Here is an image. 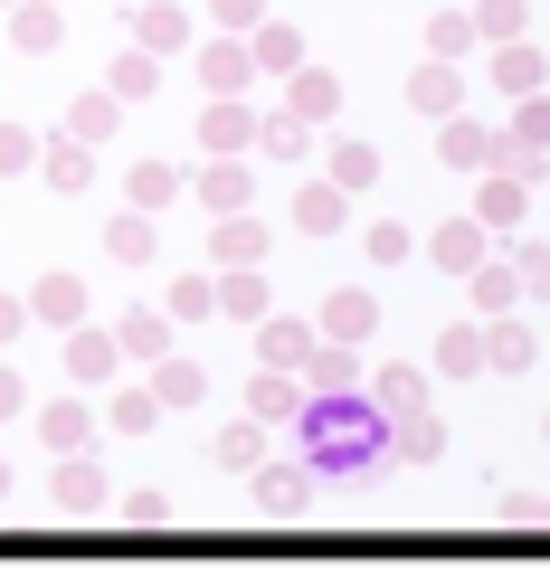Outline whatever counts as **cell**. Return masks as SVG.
<instances>
[{
	"mask_svg": "<svg viewBox=\"0 0 550 568\" xmlns=\"http://www.w3.org/2000/svg\"><path fill=\"white\" fill-rule=\"evenodd\" d=\"M294 58H304V39H294V29H257V67H276V77H286Z\"/></svg>",
	"mask_w": 550,
	"mask_h": 568,
	"instance_id": "8",
	"label": "cell"
},
{
	"mask_svg": "<svg viewBox=\"0 0 550 568\" xmlns=\"http://www.w3.org/2000/svg\"><path fill=\"white\" fill-rule=\"evenodd\" d=\"M162 342H171V323H162V313H133V323H123V351H143V361H152Z\"/></svg>",
	"mask_w": 550,
	"mask_h": 568,
	"instance_id": "12",
	"label": "cell"
},
{
	"mask_svg": "<svg viewBox=\"0 0 550 568\" xmlns=\"http://www.w3.org/2000/svg\"><path fill=\"white\" fill-rule=\"evenodd\" d=\"M408 95H418V104H428V114H447V104H456V77H447V67H428V77H418V85H408Z\"/></svg>",
	"mask_w": 550,
	"mask_h": 568,
	"instance_id": "14",
	"label": "cell"
},
{
	"mask_svg": "<svg viewBox=\"0 0 550 568\" xmlns=\"http://www.w3.org/2000/svg\"><path fill=\"white\" fill-rule=\"evenodd\" d=\"M67 503H77V511L96 503V474H86V465H77V474H58V511H67Z\"/></svg>",
	"mask_w": 550,
	"mask_h": 568,
	"instance_id": "23",
	"label": "cell"
},
{
	"mask_svg": "<svg viewBox=\"0 0 550 568\" xmlns=\"http://www.w3.org/2000/svg\"><path fill=\"white\" fill-rule=\"evenodd\" d=\"M247 133H257V123H247L228 95H209V123H200V142H209V152H247Z\"/></svg>",
	"mask_w": 550,
	"mask_h": 568,
	"instance_id": "3",
	"label": "cell"
},
{
	"mask_svg": "<svg viewBox=\"0 0 550 568\" xmlns=\"http://www.w3.org/2000/svg\"><path fill=\"white\" fill-rule=\"evenodd\" d=\"M29 162V133H0V171H20Z\"/></svg>",
	"mask_w": 550,
	"mask_h": 568,
	"instance_id": "25",
	"label": "cell"
},
{
	"mask_svg": "<svg viewBox=\"0 0 550 568\" xmlns=\"http://www.w3.org/2000/svg\"><path fill=\"white\" fill-rule=\"evenodd\" d=\"M200 200H209V209H238V200H247V171H209Z\"/></svg>",
	"mask_w": 550,
	"mask_h": 568,
	"instance_id": "15",
	"label": "cell"
},
{
	"mask_svg": "<svg viewBox=\"0 0 550 568\" xmlns=\"http://www.w3.org/2000/svg\"><path fill=\"white\" fill-rule=\"evenodd\" d=\"M294 219H304L313 237H332V227H342V190H304V209H294Z\"/></svg>",
	"mask_w": 550,
	"mask_h": 568,
	"instance_id": "9",
	"label": "cell"
},
{
	"mask_svg": "<svg viewBox=\"0 0 550 568\" xmlns=\"http://www.w3.org/2000/svg\"><path fill=\"white\" fill-rule=\"evenodd\" d=\"M294 114L323 123V114H332V77H304V85H294Z\"/></svg>",
	"mask_w": 550,
	"mask_h": 568,
	"instance_id": "18",
	"label": "cell"
},
{
	"mask_svg": "<svg viewBox=\"0 0 550 568\" xmlns=\"http://www.w3.org/2000/svg\"><path fill=\"white\" fill-rule=\"evenodd\" d=\"M114 95H152V58H123L114 67Z\"/></svg>",
	"mask_w": 550,
	"mask_h": 568,
	"instance_id": "22",
	"label": "cell"
},
{
	"mask_svg": "<svg viewBox=\"0 0 550 568\" xmlns=\"http://www.w3.org/2000/svg\"><path fill=\"white\" fill-rule=\"evenodd\" d=\"M257 351H266V361H276V369H313V361H323L304 323H266V332H257Z\"/></svg>",
	"mask_w": 550,
	"mask_h": 568,
	"instance_id": "1",
	"label": "cell"
},
{
	"mask_svg": "<svg viewBox=\"0 0 550 568\" xmlns=\"http://www.w3.org/2000/svg\"><path fill=\"white\" fill-rule=\"evenodd\" d=\"M437 361H447V379H466V369H484V332H447V342H437Z\"/></svg>",
	"mask_w": 550,
	"mask_h": 568,
	"instance_id": "6",
	"label": "cell"
},
{
	"mask_svg": "<svg viewBox=\"0 0 550 568\" xmlns=\"http://www.w3.org/2000/svg\"><path fill=\"white\" fill-rule=\"evenodd\" d=\"M484 351H493V361H484V369H522V361H531V332H493V342H484Z\"/></svg>",
	"mask_w": 550,
	"mask_h": 568,
	"instance_id": "19",
	"label": "cell"
},
{
	"mask_svg": "<svg viewBox=\"0 0 550 568\" xmlns=\"http://www.w3.org/2000/svg\"><path fill=\"white\" fill-rule=\"evenodd\" d=\"M493 77H503L512 95H531V85H541V58H531V48H503V58H493Z\"/></svg>",
	"mask_w": 550,
	"mask_h": 568,
	"instance_id": "11",
	"label": "cell"
},
{
	"mask_svg": "<svg viewBox=\"0 0 550 568\" xmlns=\"http://www.w3.org/2000/svg\"><path fill=\"white\" fill-rule=\"evenodd\" d=\"M323 332H332V342H361V332H370V294H342V304L323 313Z\"/></svg>",
	"mask_w": 550,
	"mask_h": 568,
	"instance_id": "7",
	"label": "cell"
},
{
	"mask_svg": "<svg viewBox=\"0 0 550 568\" xmlns=\"http://www.w3.org/2000/svg\"><path fill=\"white\" fill-rule=\"evenodd\" d=\"M104 369H114V342H104V332H86V342H77V379H104Z\"/></svg>",
	"mask_w": 550,
	"mask_h": 568,
	"instance_id": "16",
	"label": "cell"
},
{
	"mask_svg": "<svg viewBox=\"0 0 550 568\" xmlns=\"http://www.w3.org/2000/svg\"><path fill=\"white\" fill-rule=\"evenodd\" d=\"M247 67H257V58H247V48H200V85H209V95H238V85H247Z\"/></svg>",
	"mask_w": 550,
	"mask_h": 568,
	"instance_id": "2",
	"label": "cell"
},
{
	"mask_svg": "<svg viewBox=\"0 0 550 568\" xmlns=\"http://www.w3.org/2000/svg\"><path fill=\"white\" fill-rule=\"evenodd\" d=\"M0 493H10V474H0Z\"/></svg>",
	"mask_w": 550,
	"mask_h": 568,
	"instance_id": "29",
	"label": "cell"
},
{
	"mask_svg": "<svg viewBox=\"0 0 550 568\" xmlns=\"http://www.w3.org/2000/svg\"><path fill=\"white\" fill-rule=\"evenodd\" d=\"M39 436H48V446H86V407H48V417H39Z\"/></svg>",
	"mask_w": 550,
	"mask_h": 568,
	"instance_id": "10",
	"label": "cell"
},
{
	"mask_svg": "<svg viewBox=\"0 0 550 568\" xmlns=\"http://www.w3.org/2000/svg\"><path fill=\"white\" fill-rule=\"evenodd\" d=\"M48 171H58V181L77 190V181H86V142H58V152H48Z\"/></svg>",
	"mask_w": 550,
	"mask_h": 568,
	"instance_id": "21",
	"label": "cell"
},
{
	"mask_svg": "<svg viewBox=\"0 0 550 568\" xmlns=\"http://www.w3.org/2000/svg\"><path fill=\"white\" fill-rule=\"evenodd\" d=\"M0 332H20V304H0Z\"/></svg>",
	"mask_w": 550,
	"mask_h": 568,
	"instance_id": "28",
	"label": "cell"
},
{
	"mask_svg": "<svg viewBox=\"0 0 550 568\" xmlns=\"http://www.w3.org/2000/svg\"><path fill=\"white\" fill-rule=\"evenodd\" d=\"M257 10H266V0H219V20H238V29L257 20Z\"/></svg>",
	"mask_w": 550,
	"mask_h": 568,
	"instance_id": "26",
	"label": "cell"
},
{
	"mask_svg": "<svg viewBox=\"0 0 550 568\" xmlns=\"http://www.w3.org/2000/svg\"><path fill=\"white\" fill-rule=\"evenodd\" d=\"M0 407H20V379H10V369H0Z\"/></svg>",
	"mask_w": 550,
	"mask_h": 568,
	"instance_id": "27",
	"label": "cell"
},
{
	"mask_svg": "<svg viewBox=\"0 0 550 568\" xmlns=\"http://www.w3.org/2000/svg\"><path fill=\"white\" fill-rule=\"evenodd\" d=\"M219 304H228V313H266V294H257V275H228Z\"/></svg>",
	"mask_w": 550,
	"mask_h": 568,
	"instance_id": "20",
	"label": "cell"
},
{
	"mask_svg": "<svg viewBox=\"0 0 550 568\" xmlns=\"http://www.w3.org/2000/svg\"><path fill=\"white\" fill-rule=\"evenodd\" d=\"M512 219H522V190H512V181H484V227H512Z\"/></svg>",
	"mask_w": 550,
	"mask_h": 568,
	"instance_id": "13",
	"label": "cell"
},
{
	"mask_svg": "<svg viewBox=\"0 0 550 568\" xmlns=\"http://www.w3.org/2000/svg\"><path fill=\"white\" fill-rule=\"evenodd\" d=\"M474 246H484L474 227H447V237H437V256H447V265H474Z\"/></svg>",
	"mask_w": 550,
	"mask_h": 568,
	"instance_id": "24",
	"label": "cell"
},
{
	"mask_svg": "<svg viewBox=\"0 0 550 568\" xmlns=\"http://www.w3.org/2000/svg\"><path fill=\"white\" fill-rule=\"evenodd\" d=\"M181 29H190L181 10H143V48H181Z\"/></svg>",
	"mask_w": 550,
	"mask_h": 568,
	"instance_id": "17",
	"label": "cell"
},
{
	"mask_svg": "<svg viewBox=\"0 0 550 568\" xmlns=\"http://www.w3.org/2000/svg\"><path fill=\"white\" fill-rule=\"evenodd\" d=\"M437 152H447V162H466V171H484V162H493V142L474 133V123H447V133H437Z\"/></svg>",
	"mask_w": 550,
	"mask_h": 568,
	"instance_id": "4",
	"label": "cell"
},
{
	"mask_svg": "<svg viewBox=\"0 0 550 568\" xmlns=\"http://www.w3.org/2000/svg\"><path fill=\"white\" fill-rule=\"evenodd\" d=\"M29 313H39V323H77V313H86V294H77L67 275H48V284H39V304H29Z\"/></svg>",
	"mask_w": 550,
	"mask_h": 568,
	"instance_id": "5",
	"label": "cell"
}]
</instances>
